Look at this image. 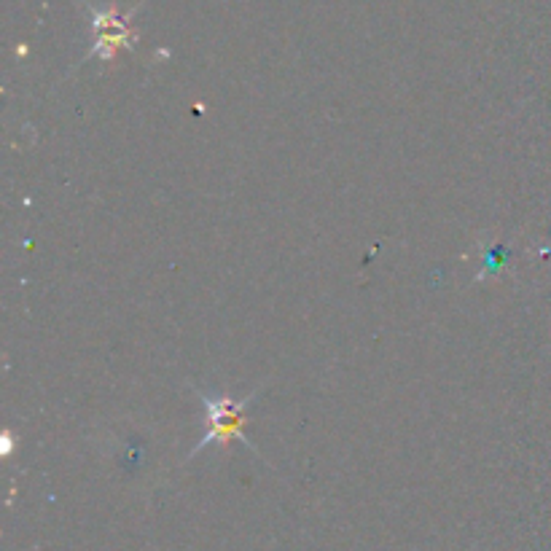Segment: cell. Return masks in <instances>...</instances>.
Instances as JSON below:
<instances>
[{
  "instance_id": "obj_2",
  "label": "cell",
  "mask_w": 551,
  "mask_h": 551,
  "mask_svg": "<svg viewBox=\"0 0 551 551\" xmlns=\"http://www.w3.org/2000/svg\"><path fill=\"white\" fill-rule=\"evenodd\" d=\"M95 33H97V41H95V49L89 52V57H92V54H100L103 60H111L119 46L132 44L130 27H127V22H124V19L116 17L113 11L97 14Z\"/></svg>"
},
{
  "instance_id": "obj_1",
  "label": "cell",
  "mask_w": 551,
  "mask_h": 551,
  "mask_svg": "<svg viewBox=\"0 0 551 551\" xmlns=\"http://www.w3.org/2000/svg\"><path fill=\"white\" fill-rule=\"evenodd\" d=\"M259 396V390H253L245 398H234V396H207V393H199L202 404H205L207 414V431L202 436L197 447L191 449L186 460H194L199 452H205L210 444H218V447H226L232 441H240L245 447L259 455V449H253L248 439H245V425H248V406L253 398Z\"/></svg>"
}]
</instances>
